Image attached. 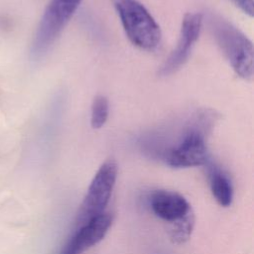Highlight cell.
I'll return each mask as SVG.
<instances>
[{
	"label": "cell",
	"instance_id": "cell-2",
	"mask_svg": "<svg viewBox=\"0 0 254 254\" xmlns=\"http://www.w3.org/2000/svg\"><path fill=\"white\" fill-rule=\"evenodd\" d=\"M113 4L129 41L141 50H156L162 32L150 12L137 0H113Z\"/></svg>",
	"mask_w": 254,
	"mask_h": 254
},
{
	"label": "cell",
	"instance_id": "cell-9",
	"mask_svg": "<svg viewBox=\"0 0 254 254\" xmlns=\"http://www.w3.org/2000/svg\"><path fill=\"white\" fill-rule=\"evenodd\" d=\"M210 189L215 200L221 206L227 207L232 202V186L229 179L219 170L210 172Z\"/></svg>",
	"mask_w": 254,
	"mask_h": 254
},
{
	"label": "cell",
	"instance_id": "cell-12",
	"mask_svg": "<svg viewBox=\"0 0 254 254\" xmlns=\"http://www.w3.org/2000/svg\"><path fill=\"white\" fill-rule=\"evenodd\" d=\"M244 14L249 17L254 15V0H231Z\"/></svg>",
	"mask_w": 254,
	"mask_h": 254
},
{
	"label": "cell",
	"instance_id": "cell-1",
	"mask_svg": "<svg viewBox=\"0 0 254 254\" xmlns=\"http://www.w3.org/2000/svg\"><path fill=\"white\" fill-rule=\"evenodd\" d=\"M210 29L217 46L235 73L245 79L253 77V45L238 28L220 18L210 19Z\"/></svg>",
	"mask_w": 254,
	"mask_h": 254
},
{
	"label": "cell",
	"instance_id": "cell-3",
	"mask_svg": "<svg viewBox=\"0 0 254 254\" xmlns=\"http://www.w3.org/2000/svg\"><path fill=\"white\" fill-rule=\"evenodd\" d=\"M211 119L207 113L196 115L190 123L181 141L165 154L166 163L173 168H190L204 165L207 162L205 131Z\"/></svg>",
	"mask_w": 254,
	"mask_h": 254
},
{
	"label": "cell",
	"instance_id": "cell-11",
	"mask_svg": "<svg viewBox=\"0 0 254 254\" xmlns=\"http://www.w3.org/2000/svg\"><path fill=\"white\" fill-rule=\"evenodd\" d=\"M109 115V101L104 95H96L91 104L90 125L93 129L104 126Z\"/></svg>",
	"mask_w": 254,
	"mask_h": 254
},
{
	"label": "cell",
	"instance_id": "cell-4",
	"mask_svg": "<svg viewBox=\"0 0 254 254\" xmlns=\"http://www.w3.org/2000/svg\"><path fill=\"white\" fill-rule=\"evenodd\" d=\"M81 0H51L40 20L32 41L30 56L34 61L42 58L68 23Z\"/></svg>",
	"mask_w": 254,
	"mask_h": 254
},
{
	"label": "cell",
	"instance_id": "cell-7",
	"mask_svg": "<svg viewBox=\"0 0 254 254\" xmlns=\"http://www.w3.org/2000/svg\"><path fill=\"white\" fill-rule=\"evenodd\" d=\"M112 224L109 213H101L80 226L63 254H80L100 242Z\"/></svg>",
	"mask_w": 254,
	"mask_h": 254
},
{
	"label": "cell",
	"instance_id": "cell-8",
	"mask_svg": "<svg viewBox=\"0 0 254 254\" xmlns=\"http://www.w3.org/2000/svg\"><path fill=\"white\" fill-rule=\"evenodd\" d=\"M154 213L168 222H174L191 210L189 201L179 192L160 190L151 196Z\"/></svg>",
	"mask_w": 254,
	"mask_h": 254
},
{
	"label": "cell",
	"instance_id": "cell-6",
	"mask_svg": "<svg viewBox=\"0 0 254 254\" xmlns=\"http://www.w3.org/2000/svg\"><path fill=\"white\" fill-rule=\"evenodd\" d=\"M202 20L203 18L201 13L189 12L185 14L182 20L180 38L177 47L161 66L159 70L160 75H170L180 69L187 63L191 50L199 37Z\"/></svg>",
	"mask_w": 254,
	"mask_h": 254
},
{
	"label": "cell",
	"instance_id": "cell-10",
	"mask_svg": "<svg viewBox=\"0 0 254 254\" xmlns=\"http://www.w3.org/2000/svg\"><path fill=\"white\" fill-rule=\"evenodd\" d=\"M194 224V215L192 210H190L189 213H187L184 217L171 222L170 227V237L174 243H184L186 242L192 231Z\"/></svg>",
	"mask_w": 254,
	"mask_h": 254
},
{
	"label": "cell",
	"instance_id": "cell-5",
	"mask_svg": "<svg viewBox=\"0 0 254 254\" xmlns=\"http://www.w3.org/2000/svg\"><path fill=\"white\" fill-rule=\"evenodd\" d=\"M117 174L118 166L115 160L107 159L102 163L76 213V226H81L91 218L103 213L115 186Z\"/></svg>",
	"mask_w": 254,
	"mask_h": 254
}]
</instances>
